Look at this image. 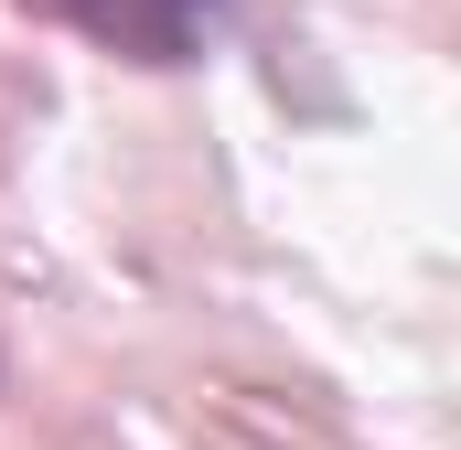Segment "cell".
<instances>
[{
	"label": "cell",
	"mask_w": 461,
	"mask_h": 450,
	"mask_svg": "<svg viewBox=\"0 0 461 450\" xmlns=\"http://www.w3.org/2000/svg\"><path fill=\"white\" fill-rule=\"evenodd\" d=\"M22 11L118 54V65H194L226 32V0H22Z\"/></svg>",
	"instance_id": "cell-1"
}]
</instances>
